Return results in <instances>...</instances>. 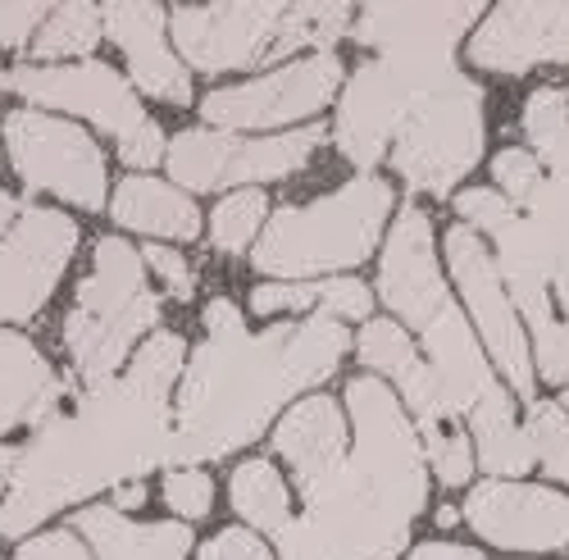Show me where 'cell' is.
Segmentation results:
<instances>
[{
  "instance_id": "6da1fadb",
  "label": "cell",
  "mask_w": 569,
  "mask_h": 560,
  "mask_svg": "<svg viewBox=\"0 0 569 560\" xmlns=\"http://www.w3.org/2000/svg\"><path fill=\"white\" fill-rule=\"evenodd\" d=\"M182 373V338L156 333L132 356L119 379L87 388L78 406L32 433L19 451L10 497L0 501V533L23 538L56 510L141 479L173 460V406L169 388Z\"/></svg>"
},
{
  "instance_id": "7a4b0ae2",
  "label": "cell",
  "mask_w": 569,
  "mask_h": 560,
  "mask_svg": "<svg viewBox=\"0 0 569 560\" xmlns=\"http://www.w3.org/2000/svg\"><path fill=\"white\" fill-rule=\"evenodd\" d=\"M347 347L351 333L328 314L251 333L242 310L214 297L206 306V342L187 360L173 406V460H219L256 442L278 406L323 383Z\"/></svg>"
},
{
  "instance_id": "3957f363",
  "label": "cell",
  "mask_w": 569,
  "mask_h": 560,
  "mask_svg": "<svg viewBox=\"0 0 569 560\" xmlns=\"http://www.w3.org/2000/svg\"><path fill=\"white\" fill-rule=\"evenodd\" d=\"M378 297L397 310L423 342L433 379L442 392L456 401L460 414L473 424V451L479 464L497 479H519L533 470V447L525 438V424L510 410V392L497 383V373L473 342L469 319L460 314L456 297L447 292L438 273V251H433V223L419 206H401L383 260H378Z\"/></svg>"
},
{
  "instance_id": "277c9868",
  "label": "cell",
  "mask_w": 569,
  "mask_h": 560,
  "mask_svg": "<svg viewBox=\"0 0 569 560\" xmlns=\"http://www.w3.org/2000/svg\"><path fill=\"white\" fill-rule=\"evenodd\" d=\"M388 214L392 187L373 173H360L323 201L273 210L256 242V269L282 278V283L333 278L338 269L360 264L378 247Z\"/></svg>"
},
{
  "instance_id": "5b68a950",
  "label": "cell",
  "mask_w": 569,
  "mask_h": 560,
  "mask_svg": "<svg viewBox=\"0 0 569 560\" xmlns=\"http://www.w3.org/2000/svg\"><path fill=\"white\" fill-rule=\"evenodd\" d=\"M347 28L351 6H182L169 14L182 60L210 78L288 60L306 46L319 56Z\"/></svg>"
},
{
  "instance_id": "8992f818",
  "label": "cell",
  "mask_w": 569,
  "mask_h": 560,
  "mask_svg": "<svg viewBox=\"0 0 569 560\" xmlns=\"http://www.w3.org/2000/svg\"><path fill=\"white\" fill-rule=\"evenodd\" d=\"M160 297L147 283V260L123 238H101L91 251V269L78 283V297L64 314V347L82 388L119 379L132 347L156 329Z\"/></svg>"
},
{
  "instance_id": "52a82bcc",
  "label": "cell",
  "mask_w": 569,
  "mask_h": 560,
  "mask_svg": "<svg viewBox=\"0 0 569 560\" xmlns=\"http://www.w3.org/2000/svg\"><path fill=\"white\" fill-rule=\"evenodd\" d=\"M488 142L483 123V87L456 73L442 87H433L397 128L388 160L392 169L415 187V192L447 197L451 187L479 164Z\"/></svg>"
},
{
  "instance_id": "ba28073f",
  "label": "cell",
  "mask_w": 569,
  "mask_h": 560,
  "mask_svg": "<svg viewBox=\"0 0 569 560\" xmlns=\"http://www.w3.org/2000/svg\"><path fill=\"white\" fill-rule=\"evenodd\" d=\"M456 56H373L365 60L338 101L333 142L356 169H373L388 156L401 119L429 97L433 87L456 78Z\"/></svg>"
},
{
  "instance_id": "9c48e42d",
  "label": "cell",
  "mask_w": 569,
  "mask_h": 560,
  "mask_svg": "<svg viewBox=\"0 0 569 560\" xmlns=\"http://www.w3.org/2000/svg\"><path fill=\"white\" fill-rule=\"evenodd\" d=\"M347 419H351V464L397 506L406 520H419L429 501V460L406 414L401 397L383 379H351L347 383Z\"/></svg>"
},
{
  "instance_id": "30bf717a",
  "label": "cell",
  "mask_w": 569,
  "mask_h": 560,
  "mask_svg": "<svg viewBox=\"0 0 569 560\" xmlns=\"http://www.w3.org/2000/svg\"><path fill=\"white\" fill-rule=\"evenodd\" d=\"M323 128H292V132H214V128H187L178 132L164 164L173 182L192 187V192H219V187H242V182H273L310 164V156L323 147Z\"/></svg>"
},
{
  "instance_id": "8fae6325",
  "label": "cell",
  "mask_w": 569,
  "mask_h": 560,
  "mask_svg": "<svg viewBox=\"0 0 569 560\" xmlns=\"http://www.w3.org/2000/svg\"><path fill=\"white\" fill-rule=\"evenodd\" d=\"M0 137H6L10 169L23 178V187L51 192L78 210L106 206V156L78 123L41 110H10L0 123Z\"/></svg>"
},
{
  "instance_id": "7c38bea8",
  "label": "cell",
  "mask_w": 569,
  "mask_h": 560,
  "mask_svg": "<svg viewBox=\"0 0 569 560\" xmlns=\"http://www.w3.org/2000/svg\"><path fill=\"white\" fill-rule=\"evenodd\" d=\"M338 87H342V60L333 51H319V56L282 64V69L256 78V82H237V87L210 91V97L201 101V114L219 132L264 137L269 128L319 114L328 101L338 97Z\"/></svg>"
},
{
  "instance_id": "4fadbf2b",
  "label": "cell",
  "mask_w": 569,
  "mask_h": 560,
  "mask_svg": "<svg viewBox=\"0 0 569 560\" xmlns=\"http://www.w3.org/2000/svg\"><path fill=\"white\" fill-rule=\"evenodd\" d=\"M0 91L23 97L37 110H69L87 114L97 128H106L123 147L128 137L147 128V110H141L137 91L123 73H114L101 60H78V64H14L0 73Z\"/></svg>"
},
{
  "instance_id": "5bb4252c",
  "label": "cell",
  "mask_w": 569,
  "mask_h": 560,
  "mask_svg": "<svg viewBox=\"0 0 569 560\" xmlns=\"http://www.w3.org/2000/svg\"><path fill=\"white\" fill-rule=\"evenodd\" d=\"M447 264H451V278H456V288H460L473 323H479V333H483L497 369L506 373L510 392L533 397L538 373H533V356H529L525 319H519V310H515V301L501 283V273H497V260L483 247L479 232L456 223L447 232Z\"/></svg>"
},
{
  "instance_id": "9a60e30c",
  "label": "cell",
  "mask_w": 569,
  "mask_h": 560,
  "mask_svg": "<svg viewBox=\"0 0 569 560\" xmlns=\"http://www.w3.org/2000/svg\"><path fill=\"white\" fill-rule=\"evenodd\" d=\"M78 251V223L60 210L23 206L14 228L0 238V323L32 319Z\"/></svg>"
},
{
  "instance_id": "2e32d148",
  "label": "cell",
  "mask_w": 569,
  "mask_h": 560,
  "mask_svg": "<svg viewBox=\"0 0 569 560\" xmlns=\"http://www.w3.org/2000/svg\"><path fill=\"white\" fill-rule=\"evenodd\" d=\"M465 520L501 551H560L569 547V497L538 483L488 479L469 492Z\"/></svg>"
},
{
  "instance_id": "e0dca14e",
  "label": "cell",
  "mask_w": 569,
  "mask_h": 560,
  "mask_svg": "<svg viewBox=\"0 0 569 560\" xmlns=\"http://www.w3.org/2000/svg\"><path fill=\"white\" fill-rule=\"evenodd\" d=\"M469 60L488 73H529L569 60V0L556 6H497L469 41Z\"/></svg>"
},
{
  "instance_id": "ac0fdd59",
  "label": "cell",
  "mask_w": 569,
  "mask_h": 560,
  "mask_svg": "<svg viewBox=\"0 0 569 560\" xmlns=\"http://www.w3.org/2000/svg\"><path fill=\"white\" fill-rule=\"evenodd\" d=\"M101 23L110 41L128 60L132 87H141L147 97L164 106H187L192 101V78H187L182 60L169 46V14L160 6H106Z\"/></svg>"
},
{
  "instance_id": "d6986e66",
  "label": "cell",
  "mask_w": 569,
  "mask_h": 560,
  "mask_svg": "<svg viewBox=\"0 0 569 560\" xmlns=\"http://www.w3.org/2000/svg\"><path fill=\"white\" fill-rule=\"evenodd\" d=\"M473 23L479 6H365L356 41L373 56H456Z\"/></svg>"
},
{
  "instance_id": "ffe728a7",
  "label": "cell",
  "mask_w": 569,
  "mask_h": 560,
  "mask_svg": "<svg viewBox=\"0 0 569 560\" xmlns=\"http://www.w3.org/2000/svg\"><path fill=\"white\" fill-rule=\"evenodd\" d=\"M397 388H401L406 406L415 410V433L423 442V460H429V470L438 474V483H447V488L469 483L473 479V442H469V429L460 424L456 401L433 379L429 360H419L415 369H406L397 379Z\"/></svg>"
},
{
  "instance_id": "44dd1931",
  "label": "cell",
  "mask_w": 569,
  "mask_h": 560,
  "mask_svg": "<svg viewBox=\"0 0 569 560\" xmlns=\"http://www.w3.org/2000/svg\"><path fill=\"white\" fill-rule=\"evenodd\" d=\"M64 383L23 333H0V433H14L23 424L41 429L60 414Z\"/></svg>"
},
{
  "instance_id": "7402d4cb",
  "label": "cell",
  "mask_w": 569,
  "mask_h": 560,
  "mask_svg": "<svg viewBox=\"0 0 569 560\" xmlns=\"http://www.w3.org/2000/svg\"><path fill=\"white\" fill-rule=\"evenodd\" d=\"M78 538L91 547L97 560H187L192 551V529L178 524H137L119 516L114 506H87L78 510Z\"/></svg>"
},
{
  "instance_id": "603a6c76",
  "label": "cell",
  "mask_w": 569,
  "mask_h": 560,
  "mask_svg": "<svg viewBox=\"0 0 569 560\" xmlns=\"http://www.w3.org/2000/svg\"><path fill=\"white\" fill-rule=\"evenodd\" d=\"M273 447L278 456L292 464V474L297 483L323 474L328 464H338L351 447V424H347V414L338 401H328V397H306L301 406H292V414L278 424L273 433Z\"/></svg>"
},
{
  "instance_id": "cb8c5ba5",
  "label": "cell",
  "mask_w": 569,
  "mask_h": 560,
  "mask_svg": "<svg viewBox=\"0 0 569 560\" xmlns=\"http://www.w3.org/2000/svg\"><path fill=\"white\" fill-rule=\"evenodd\" d=\"M110 214L119 228L128 232H147V238H173V242H192L201 232V210L192 206V197H182L178 187L160 182V178H123L114 187Z\"/></svg>"
},
{
  "instance_id": "d4e9b609",
  "label": "cell",
  "mask_w": 569,
  "mask_h": 560,
  "mask_svg": "<svg viewBox=\"0 0 569 560\" xmlns=\"http://www.w3.org/2000/svg\"><path fill=\"white\" fill-rule=\"evenodd\" d=\"M373 306V292L356 278H310V283H264L251 292L256 314H278V310H310L328 319H365Z\"/></svg>"
},
{
  "instance_id": "484cf974",
  "label": "cell",
  "mask_w": 569,
  "mask_h": 560,
  "mask_svg": "<svg viewBox=\"0 0 569 560\" xmlns=\"http://www.w3.org/2000/svg\"><path fill=\"white\" fill-rule=\"evenodd\" d=\"M232 510L242 516L247 524H256L260 533H278L282 524L292 520V497H288V483L273 470L269 460L251 456L232 470Z\"/></svg>"
},
{
  "instance_id": "4316f807",
  "label": "cell",
  "mask_w": 569,
  "mask_h": 560,
  "mask_svg": "<svg viewBox=\"0 0 569 560\" xmlns=\"http://www.w3.org/2000/svg\"><path fill=\"white\" fill-rule=\"evenodd\" d=\"M101 37H106V23L97 6H56L32 46L46 64H78V60H91Z\"/></svg>"
},
{
  "instance_id": "83f0119b",
  "label": "cell",
  "mask_w": 569,
  "mask_h": 560,
  "mask_svg": "<svg viewBox=\"0 0 569 560\" xmlns=\"http://www.w3.org/2000/svg\"><path fill=\"white\" fill-rule=\"evenodd\" d=\"M264 223H269L264 192H260V187H242V192H232V197H223L214 206V214H210V242H214V251L237 256V251H247L256 242V232H264Z\"/></svg>"
},
{
  "instance_id": "f1b7e54d",
  "label": "cell",
  "mask_w": 569,
  "mask_h": 560,
  "mask_svg": "<svg viewBox=\"0 0 569 560\" xmlns=\"http://www.w3.org/2000/svg\"><path fill=\"white\" fill-rule=\"evenodd\" d=\"M525 438L533 447V460L547 464V474L569 483V414L556 401H529Z\"/></svg>"
},
{
  "instance_id": "f546056e",
  "label": "cell",
  "mask_w": 569,
  "mask_h": 560,
  "mask_svg": "<svg viewBox=\"0 0 569 560\" xmlns=\"http://www.w3.org/2000/svg\"><path fill=\"white\" fill-rule=\"evenodd\" d=\"M360 360L369 364V369H378L383 379H401L406 369H415L423 356H419V347L410 342V333H401V323H392V319H369L365 323V333H360Z\"/></svg>"
},
{
  "instance_id": "4dcf8cb0",
  "label": "cell",
  "mask_w": 569,
  "mask_h": 560,
  "mask_svg": "<svg viewBox=\"0 0 569 560\" xmlns=\"http://www.w3.org/2000/svg\"><path fill=\"white\" fill-rule=\"evenodd\" d=\"M525 132H529V142H533V156L542 160L560 137L569 132V97L556 87H538L529 106H525Z\"/></svg>"
},
{
  "instance_id": "1f68e13d",
  "label": "cell",
  "mask_w": 569,
  "mask_h": 560,
  "mask_svg": "<svg viewBox=\"0 0 569 560\" xmlns=\"http://www.w3.org/2000/svg\"><path fill=\"white\" fill-rule=\"evenodd\" d=\"M492 178H497V187H501V197L519 210L525 206L538 187H542V160L533 156V151H519V147H506L497 160H492Z\"/></svg>"
},
{
  "instance_id": "d6a6232c",
  "label": "cell",
  "mask_w": 569,
  "mask_h": 560,
  "mask_svg": "<svg viewBox=\"0 0 569 560\" xmlns=\"http://www.w3.org/2000/svg\"><path fill=\"white\" fill-rule=\"evenodd\" d=\"M164 506L182 520H206L214 506V483L192 464H178V470L164 474Z\"/></svg>"
},
{
  "instance_id": "836d02e7",
  "label": "cell",
  "mask_w": 569,
  "mask_h": 560,
  "mask_svg": "<svg viewBox=\"0 0 569 560\" xmlns=\"http://www.w3.org/2000/svg\"><path fill=\"white\" fill-rule=\"evenodd\" d=\"M529 338H533V351H529L533 373H542L547 383L569 388V323L551 319V323H542V329H533Z\"/></svg>"
},
{
  "instance_id": "e575fe53",
  "label": "cell",
  "mask_w": 569,
  "mask_h": 560,
  "mask_svg": "<svg viewBox=\"0 0 569 560\" xmlns=\"http://www.w3.org/2000/svg\"><path fill=\"white\" fill-rule=\"evenodd\" d=\"M141 260H147V269H156V273H160V283L169 288V297L187 301V297L197 292V273H192V264H187L178 251H169V247H160V242H147Z\"/></svg>"
},
{
  "instance_id": "d590c367",
  "label": "cell",
  "mask_w": 569,
  "mask_h": 560,
  "mask_svg": "<svg viewBox=\"0 0 569 560\" xmlns=\"http://www.w3.org/2000/svg\"><path fill=\"white\" fill-rule=\"evenodd\" d=\"M19 560H97L91 547L73 533V529H56V533H37L19 547Z\"/></svg>"
},
{
  "instance_id": "8d00e7d4",
  "label": "cell",
  "mask_w": 569,
  "mask_h": 560,
  "mask_svg": "<svg viewBox=\"0 0 569 560\" xmlns=\"http://www.w3.org/2000/svg\"><path fill=\"white\" fill-rule=\"evenodd\" d=\"M46 14H51V6H0V46H6V51L28 46L41 32Z\"/></svg>"
},
{
  "instance_id": "74e56055",
  "label": "cell",
  "mask_w": 569,
  "mask_h": 560,
  "mask_svg": "<svg viewBox=\"0 0 569 560\" xmlns=\"http://www.w3.org/2000/svg\"><path fill=\"white\" fill-rule=\"evenodd\" d=\"M201 560H273V556L251 529H223L201 547Z\"/></svg>"
},
{
  "instance_id": "f35d334b",
  "label": "cell",
  "mask_w": 569,
  "mask_h": 560,
  "mask_svg": "<svg viewBox=\"0 0 569 560\" xmlns=\"http://www.w3.org/2000/svg\"><path fill=\"white\" fill-rule=\"evenodd\" d=\"M273 538H278L282 560H323V551L315 547V538H310V529H306L301 520H288Z\"/></svg>"
},
{
  "instance_id": "ab89813d",
  "label": "cell",
  "mask_w": 569,
  "mask_h": 560,
  "mask_svg": "<svg viewBox=\"0 0 569 560\" xmlns=\"http://www.w3.org/2000/svg\"><path fill=\"white\" fill-rule=\"evenodd\" d=\"M406 560H483V551L460 547V542H419Z\"/></svg>"
},
{
  "instance_id": "60d3db41",
  "label": "cell",
  "mask_w": 569,
  "mask_h": 560,
  "mask_svg": "<svg viewBox=\"0 0 569 560\" xmlns=\"http://www.w3.org/2000/svg\"><path fill=\"white\" fill-rule=\"evenodd\" d=\"M110 506L119 510V516H128V510H137V506H147V479H128V483H119Z\"/></svg>"
},
{
  "instance_id": "b9f144b4",
  "label": "cell",
  "mask_w": 569,
  "mask_h": 560,
  "mask_svg": "<svg viewBox=\"0 0 569 560\" xmlns=\"http://www.w3.org/2000/svg\"><path fill=\"white\" fill-rule=\"evenodd\" d=\"M14 464H19V451H14V447H0V501L10 497V483H14Z\"/></svg>"
},
{
  "instance_id": "7bdbcfd3",
  "label": "cell",
  "mask_w": 569,
  "mask_h": 560,
  "mask_svg": "<svg viewBox=\"0 0 569 560\" xmlns=\"http://www.w3.org/2000/svg\"><path fill=\"white\" fill-rule=\"evenodd\" d=\"M23 214V206L10 197V192H0V238H6V232L14 228V219Z\"/></svg>"
},
{
  "instance_id": "ee69618b",
  "label": "cell",
  "mask_w": 569,
  "mask_h": 560,
  "mask_svg": "<svg viewBox=\"0 0 569 560\" xmlns=\"http://www.w3.org/2000/svg\"><path fill=\"white\" fill-rule=\"evenodd\" d=\"M551 288H556V301H560V310L569 314V260H565V264L551 273Z\"/></svg>"
},
{
  "instance_id": "f6af8a7d",
  "label": "cell",
  "mask_w": 569,
  "mask_h": 560,
  "mask_svg": "<svg viewBox=\"0 0 569 560\" xmlns=\"http://www.w3.org/2000/svg\"><path fill=\"white\" fill-rule=\"evenodd\" d=\"M556 406H560V410H565V414H569V392H565V397H560V401H556Z\"/></svg>"
}]
</instances>
